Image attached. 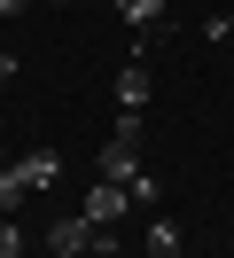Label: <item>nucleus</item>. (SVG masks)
Returning a JSON list of instances; mask_svg holds the SVG:
<instances>
[{"instance_id":"1","label":"nucleus","mask_w":234,"mask_h":258,"mask_svg":"<svg viewBox=\"0 0 234 258\" xmlns=\"http://www.w3.org/2000/svg\"><path fill=\"white\" fill-rule=\"evenodd\" d=\"M47 250H55V258H94V250H117V235H109V227H94L86 211H70V219L47 227Z\"/></svg>"},{"instance_id":"2","label":"nucleus","mask_w":234,"mask_h":258,"mask_svg":"<svg viewBox=\"0 0 234 258\" xmlns=\"http://www.w3.org/2000/svg\"><path fill=\"white\" fill-rule=\"evenodd\" d=\"M125 211H133V188H125V180H102V188H86V219H94V227H117Z\"/></svg>"},{"instance_id":"3","label":"nucleus","mask_w":234,"mask_h":258,"mask_svg":"<svg viewBox=\"0 0 234 258\" xmlns=\"http://www.w3.org/2000/svg\"><path fill=\"white\" fill-rule=\"evenodd\" d=\"M140 172V141H117V133H109L102 141V180H133Z\"/></svg>"},{"instance_id":"4","label":"nucleus","mask_w":234,"mask_h":258,"mask_svg":"<svg viewBox=\"0 0 234 258\" xmlns=\"http://www.w3.org/2000/svg\"><path fill=\"white\" fill-rule=\"evenodd\" d=\"M117 16L133 24L140 39H148V32H164V16H172V0H117Z\"/></svg>"},{"instance_id":"5","label":"nucleus","mask_w":234,"mask_h":258,"mask_svg":"<svg viewBox=\"0 0 234 258\" xmlns=\"http://www.w3.org/2000/svg\"><path fill=\"white\" fill-rule=\"evenodd\" d=\"M117 102H125V110H148V71H140V55H125V71H117Z\"/></svg>"},{"instance_id":"6","label":"nucleus","mask_w":234,"mask_h":258,"mask_svg":"<svg viewBox=\"0 0 234 258\" xmlns=\"http://www.w3.org/2000/svg\"><path fill=\"white\" fill-rule=\"evenodd\" d=\"M16 172H24V188H55L62 157H55V149H31V157H16Z\"/></svg>"},{"instance_id":"7","label":"nucleus","mask_w":234,"mask_h":258,"mask_svg":"<svg viewBox=\"0 0 234 258\" xmlns=\"http://www.w3.org/2000/svg\"><path fill=\"white\" fill-rule=\"evenodd\" d=\"M24 196H31V188H24V172H16V164H8V172H0V219H8V211L24 204Z\"/></svg>"},{"instance_id":"8","label":"nucleus","mask_w":234,"mask_h":258,"mask_svg":"<svg viewBox=\"0 0 234 258\" xmlns=\"http://www.w3.org/2000/svg\"><path fill=\"white\" fill-rule=\"evenodd\" d=\"M148 250H156V258H180V227L156 219V227H148Z\"/></svg>"},{"instance_id":"9","label":"nucleus","mask_w":234,"mask_h":258,"mask_svg":"<svg viewBox=\"0 0 234 258\" xmlns=\"http://www.w3.org/2000/svg\"><path fill=\"white\" fill-rule=\"evenodd\" d=\"M0 258H24V227L16 219H0Z\"/></svg>"},{"instance_id":"10","label":"nucleus","mask_w":234,"mask_h":258,"mask_svg":"<svg viewBox=\"0 0 234 258\" xmlns=\"http://www.w3.org/2000/svg\"><path fill=\"white\" fill-rule=\"evenodd\" d=\"M203 39H234V16H211V24H203Z\"/></svg>"},{"instance_id":"11","label":"nucleus","mask_w":234,"mask_h":258,"mask_svg":"<svg viewBox=\"0 0 234 258\" xmlns=\"http://www.w3.org/2000/svg\"><path fill=\"white\" fill-rule=\"evenodd\" d=\"M8 79H16V55H0V94H8Z\"/></svg>"}]
</instances>
